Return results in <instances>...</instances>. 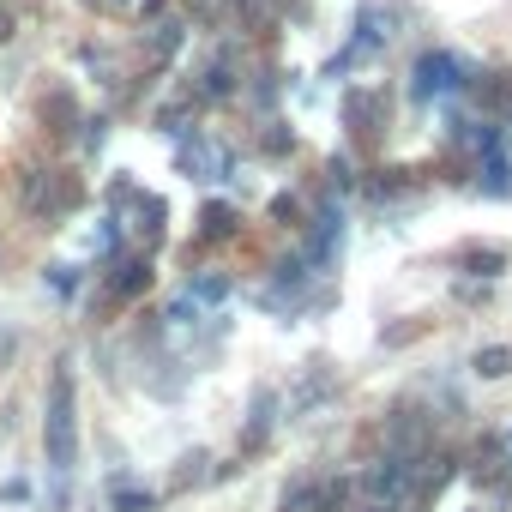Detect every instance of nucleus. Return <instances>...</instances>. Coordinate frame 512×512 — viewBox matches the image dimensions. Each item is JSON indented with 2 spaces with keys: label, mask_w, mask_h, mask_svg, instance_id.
<instances>
[{
  "label": "nucleus",
  "mask_w": 512,
  "mask_h": 512,
  "mask_svg": "<svg viewBox=\"0 0 512 512\" xmlns=\"http://www.w3.org/2000/svg\"><path fill=\"white\" fill-rule=\"evenodd\" d=\"M115 205H127V235L133 241H157V217H163V205L151 199V193H133V187H115Z\"/></svg>",
  "instance_id": "obj_3"
},
{
  "label": "nucleus",
  "mask_w": 512,
  "mask_h": 512,
  "mask_svg": "<svg viewBox=\"0 0 512 512\" xmlns=\"http://www.w3.org/2000/svg\"><path fill=\"white\" fill-rule=\"evenodd\" d=\"M229 229H235V211H229V205H205V217H199V235H205V241H223Z\"/></svg>",
  "instance_id": "obj_7"
},
{
  "label": "nucleus",
  "mask_w": 512,
  "mask_h": 512,
  "mask_svg": "<svg viewBox=\"0 0 512 512\" xmlns=\"http://www.w3.org/2000/svg\"><path fill=\"white\" fill-rule=\"evenodd\" d=\"M115 512H151V494H115Z\"/></svg>",
  "instance_id": "obj_10"
},
{
  "label": "nucleus",
  "mask_w": 512,
  "mask_h": 512,
  "mask_svg": "<svg viewBox=\"0 0 512 512\" xmlns=\"http://www.w3.org/2000/svg\"><path fill=\"white\" fill-rule=\"evenodd\" d=\"M25 205H31V217H61V211L79 205V187L55 169H31L25 175Z\"/></svg>",
  "instance_id": "obj_2"
},
{
  "label": "nucleus",
  "mask_w": 512,
  "mask_h": 512,
  "mask_svg": "<svg viewBox=\"0 0 512 512\" xmlns=\"http://www.w3.org/2000/svg\"><path fill=\"white\" fill-rule=\"evenodd\" d=\"M43 446L55 470H73L79 458V410H73V368L61 362L49 380V404H43Z\"/></svg>",
  "instance_id": "obj_1"
},
{
  "label": "nucleus",
  "mask_w": 512,
  "mask_h": 512,
  "mask_svg": "<svg viewBox=\"0 0 512 512\" xmlns=\"http://www.w3.org/2000/svg\"><path fill=\"white\" fill-rule=\"evenodd\" d=\"M458 85V61L452 55H422L416 61V97H446Z\"/></svg>",
  "instance_id": "obj_4"
},
{
  "label": "nucleus",
  "mask_w": 512,
  "mask_h": 512,
  "mask_svg": "<svg viewBox=\"0 0 512 512\" xmlns=\"http://www.w3.org/2000/svg\"><path fill=\"white\" fill-rule=\"evenodd\" d=\"M145 284H151V266H145V260H121V266H115V284H109V296H121V302H127V296H139Z\"/></svg>",
  "instance_id": "obj_5"
},
{
  "label": "nucleus",
  "mask_w": 512,
  "mask_h": 512,
  "mask_svg": "<svg viewBox=\"0 0 512 512\" xmlns=\"http://www.w3.org/2000/svg\"><path fill=\"white\" fill-rule=\"evenodd\" d=\"M374 109H380V103H374L368 91H350V97H344V115H350V121H356L362 133H368V121H374Z\"/></svg>",
  "instance_id": "obj_8"
},
{
  "label": "nucleus",
  "mask_w": 512,
  "mask_h": 512,
  "mask_svg": "<svg viewBox=\"0 0 512 512\" xmlns=\"http://www.w3.org/2000/svg\"><path fill=\"white\" fill-rule=\"evenodd\" d=\"M368 512H380V506H368Z\"/></svg>",
  "instance_id": "obj_12"
},
{
  "label": "nucleus",
  "mask_w": 512,
  "mask_h": 512,
  "mask_svg": "<svg viewBox=\"0 0 512 512\" xmlns=\"http://www.w3.org/2000/svg\"><path fill=\"white\" fill-rule=\"evenodd\" d=\"M7 31H13V19H7V13H0V43H7Z\"/></svg>",
  "instance_id": "obj_11"
},
{
  "label": "nucleus",
  "mask_w": 512,
  "mask_h": 512,
  "mask_svg": "<svg viewBox=\"0 0 512 512\" xmlns=\"http://www.w3.org/2000/svg\"><path fill=\"white\" fill-rule=\"evenodd\" d=\"M476 374H482V380L512 374V344H488V350H476Z\"/></svg>",
  "instance_id": "obj_6"
},
{
  "label": "nucleus",
  "mask_w": 512,
  "mask_h": 512,
  "mask_svg": "<svg viewBox=\"0 0 512 512\" xmlns=\"http://www.w3.org/2000/svg\"><path fill=\"white\" fill-rule=\"evenodd\" d=\"M205 97H229V61H211V73H205Z\"/></svg>",
  "instance_id": "obj_9"
}]
</instances>
